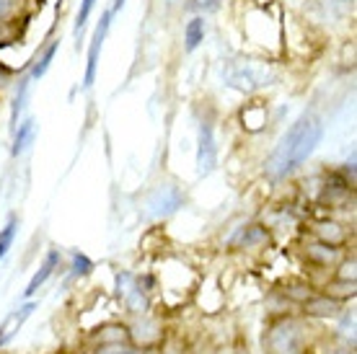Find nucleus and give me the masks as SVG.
I'll return each mask as SVG.
<instances>
[{"label":"nucleus","mask_w":357,"mask_h":354,"mask_svg":"<svg viewBox=\"0 0 357 354\" xmlns=\"http://www.w3.org/2000/svg\"><path fill=\"white\" fill-rule=\"evenodd\" d=\"M125 354H145V349H143V346H132V344H130L125 349Z\"/></svg>","instance_id":"nucleus-32"},{"label":"nucleus","mask_w":357,"mask_h":354,"mask_svg":"<svg viewBox=\"0 0 357 354\" xmlns=\"http://www.w3.org/2000/svg\"><path fill=\"white\" fill-rule=\"evenodd\" d=\"M13 75H16V70H13V68H8L6 62L0 60V91L6 88L10 80H13Z\"/></svg>","instance_id":"nucleus-29"},{"label":"nucleus","mask_w":357,"mask_h":354,"mask_svg":"<svg viewBox=\"0 0 357 354\" xmlns=\"http://www.w3.org/2000/svg\"><path fill=\"white\" fill-rule=\"evenodd\" d=\"M70 269H73V277H86L93 272V261H91L86 254L81 251H73L70 254Z\"/></svg>","instance_id":"nucleus-24"},{"label":"nucleus","mask_w":357,"mask_h":354,"mask_svg":"<svg viewBox=\"0 0 357 354\" xmlns=\"http://www.w3.org/2000/svg\"><path fill=\"white\" fill-rule=\"evenodd\" d=\"M340 337L344 339V346L355 349V313L352 310H340Z\"/></svg>","instance_id":"nucleus-21"},{"label":"nucleus","mask_w":357,"mask_h":354,"mask_svg":"<svg viewBox=\"0 0 357 354\" xmlns=\"http://www.w3.org/2000/svg\"><path fill=\"white\" fill-rule=\"evenodd\" d=\"M324 140V119L316 111H303L298 116L287 132L280 137L277 148L267 158L264 174L269 181H282V178L293 176L295 171H301L308 163L316 148Z\"/></svg>","instance_id":"nucleus-1"},{"label":"nucleus","mask_w":357,"mask_h":354,"mask_svg":"<svg viewBox=\"0 0 357 354\" xmlns=\"http://www.w3.org/2000/svg\"><path fill=\"white\" fill-rule=\"evenodd\" d=\"M16 236H18V217L10 215L8 222H6L3 231H0V264H3V259L8 256V251H10V246H13Z\"/></svg>","instance_id":"nucleus-20"},{"label":"nucleus","mask_w":357,"mask_h":354,"mask_svg":"<svg viewBox=\"0 0 357 354\" xmlns=\"http://www.w3.org/2000/svg\"><path fill=\"white\" fill-rule=\"evenodd\" d=\"M112 18H114V13L104 10L101 18H98L96 29H93V36H91L89 42V57H86V72H83V91H89L96 83L98 60H101V49H104V42H107L109 36V29H112Z\"/></svg>","instance_id":"nucleus-4"},{"label":"nucleus","mask_w":357,"mask_h":354,"mask_svg":"<svg viewBox=\"0 0 357 354\" xmlns=\"http://www.w3.org/2000/svg\"><path fill=\"white\" fill-rule=\"evenodd\" d=\"M305 259H308L313 266L329 269V266H337V261L342 259V248L316 240V243H311V246H305Z\"/></svg>","instance_id":"nucleus-9"},{"label":"nucleus","mask_w":357,"mask_h":354,"mask_svg":"<svg viewBox=\"0 0 357 354\" xmlns=\"http://www.w3.org/2000/svg\"><path fill=\"white\" fill-rule=\"evenodd\" d=\"M18 39V21H0V47Z\"/></svg>","instance_id":"nucleus-26"},{"label":"nucleus","mask_w":357,"mask_h":354,"mask_svg":"<svg viewBox=\"0 0 357 354\" xmlns=\"http://www.w3.org/2000/svg\"><path fill=\"white\" fill-rule=\"evenodd\" d=\"M24 18V0H0V21Z\"/></svg>","instance_id":"nucleus-23"},{"label":"nucleus","mask_w":357,"mask_h":354,"mask_svg":"<svg viewBox=\"0 0 357 354\" xmlns=\"http://www.w3.org/2000/svg\"><path fill=\"white\" fill-rule=\"evenodd\" d=\"M324 295H329V298H334V300L340 302H347L357 295V282H347V279L331 277V282L324 284Z\"/></svg>","instance_id":"nucleus-18"},{"label":"nucleus","mask_w":357,"mask_h":354,"mask_svg":"<svg viewBox=\"0 0 357 354\" xmlns=\"http://www.w3.org/2000/svg\"><path fill=\"white\" fill-rule=\"evenodd\" d=\"M93 344H132L130 341V326L125 323H107L93 334Z\"/></svg>","instance_id":"nucleus-15"},{"label":"nucleus","mask_w":357,"mask_h":354,"mask_svg":"<svg viewBox=\"0 0 357 354\" xmlns=\"http://www.w3.org/2000/svg\"><path fill=\"white\" fill-rule=\"evenodd\" d=\"M130 344H96L93 354H125V349Z\"/></svg>","instance_id":"nucleus-28"},{"label":"nucleus","mask_w":357,"mask_h":354,"mask_svg":"<svg viewBox=\"0 0 357 354\" xmlns=\"http://www.w3.org/2000/svg\"><path fill=\"white\" fill-rule=\"evenodd\" d=\"M187 10H195L197 16H213V13H218V10L223 8V0H189L187 6H184Z\"/></svg>","instance_id":"nucleus-22"},{"label":"nucleus","mask_w":357,"mask_h":354,"mask_svg":"<svg viewBox=\"0 0 357 354\" xmlns=\"http://www.w3.org/2000/svg\"><path fill=\"white\" fill-rule=\"evenodd\" d=\"M171 3H181V0H171Z\"/></svg>","instance_id":"nucleus-36"},{"label":"nucleus","mask_w":357,"mask_h":354,"mask_svg":"<svg viewBox=\"0 0 357 354\" xmlns=\"http://www.w3.org/2000/svg\"><path fill=\"white\" fill-rule=\"evenodd\" d=\"M187 202V194L184 189L176 184H158L151 194L145 197V213L153 220H161V217H169V215L178 213Z\"/></svg>","instance_id":"nucleus-3"},{"label":"nucleus","mask_w":357,"mask_h":354,"mask_svg":"<svg viewBox=\"0 0 357 354\" xmlns=\"http://www.w3.org/2000/svg\"><path fill=\"white\" fill-rule=\"evenodd\" d=\"M93 8H96V0H81V6H78V13H75V24H73V36H75V42H78V49H81L83 31H86L91 16H93Z\"/></svg>","instance_id":"nucleus-19"},{"label":"nucleus","mask_w":357,"mask_h":354,"mask_svg":"<svg viewBox=\"0 0 357 354\" xmlns=\"http://www.w3.org/2000/svg\"><path fill=\"white\" fill-rule=\"evenodd\" d=\"M301 308H303L305 318H337L340 310L344 308V302L334 300V298L324 293H313L311 298H305L301 302Z\"/></svg>","instance_id":"nucleus-8"},{"label":"nucleus","mask_w":357,"mask_h":354,"mask_svg":"<svg viewBox=\"0 0 357 354\" xmlns=\"http://www.w3.org/2000/svg\"><path fill=\"white\" fill-rule=\"evenodd\" d=\"M29 91H31V78H29V75H21V78H18V86H16L13 104H10V130L16 127L18 119H21V114H24V109H26Z\"/></svg>","instance_id":"nucleus-17"},{"label":"nucleus","mask_w":357,"mask_h":354,"mask_svg":"<svg viewBox=\"0 0 357 354\" xmlns=\"http://www.w3.org/2000/svg\"><path fill=\"white\" fill-rule=\"evenodd\" d=\"M337 279H347V282H357V272H355V266H357V261H355V256H349V259H340L337 261Z\"/></svg>","instance_id":"nucleus-25"},{"label":"nucleus","mask_w":357,"mask_h":354,"mask_svg":"<svg viewBox=\"0 0 357 354\" xmlns=\"http://www.w3.org/2000/svg\"><path fill=\"white\" fill-rule=\"evenodd\" d=\"M163 354V352H161ZM166 354H181V352H176V349H174V352H166Z\"/></svg>","instance_id":"nucleus-35"},{"label":"nucleus","mask_w":357,"mask_h":354,"mask_svg":"<svg viewBox=\"0 0 357 354\" xmlns=\"http://www.w3.org/2000/svg\"><path fill=\"white\" fill-rule=\"evenodd\" d=\"M267 354H305L308 352V334L305 326L293 316H282L267 328L264 337Z\"/></svg>","instance_id":"nucleus-2"},{"label":"nucleus","mask_w":357,"mask_h":354,"mask_svg":"<svg viewBox=\"0 0 357 354\" xmlns=\"http://www.w3.org/2000/svg\"><path fill=\"white\" fill-rule=\"evenodd\" d=\"M207 36V18L205 16H192L184 24V52L192 54L197 47L205 42Z\"/></svg>","instance_id":"nucleus-13"},{"label":"nucleus","mask_w":357,"mask_h":354,"mask_svg":"<svg viewBox=\"0 0 357 354\" xmlns=\"http://www.w3.org/2000/svg\"><path fill=\"white\" fill-rule=\"evenodd\" d=\"M34 308H36V302L29 300V302H24V305H21L18 310H13L8 318L3 321V326H0V346L6 344V341H8V339L13 337V334H16L18 328L24 326V321H26L29 316L34 313Z\"/></svg>","instance_id":"nucleus-12"},{"label":"nucleus","mask_w":357,"mask_h":354,"mask_svg":"<svg viewBox=\"0 0 357 354\" xmlns=\"http://www.w3.org/2000/svg\"><path fill=\"white\" fill-rule=\"evenodd\" d=\"M116 295L122 298L125 308L135 316H145L151 302H148V295L143 290V279H137L130 272H119L116 275Z\"/></svg>","instance_id":"nucleus-5"},{"label":"nucleus","mask_w":357,"mask_h":354,"mask_svg":"<svg viewBox=\"0 0 357 354\" xmlns=\"http://www.w3.org/2000/svg\"><path fill=\"white\" fill-rule=\"evenodd\" d=\"M145 354H161V349H155V346H151V349H145Z\"/></svg>","instance_id":"nucleus-33"},{"label":"nucleus","mask_w":357,"mask_h":354,"mask_svg":"<svg viewBox=\"0 0 357 354\" xmlns=\"http://www.w3.org/2000/svg\"><path fill=\"white\" fill-rule=\"evenodd\" d=\"M57 49H60V39H52L50 45L42 49V52L36 54V60L31 62V68H29V78H31V83H36V80H42L47 75V70L52 68L54 62V54H57Z\"/></svg>","instance_id":"nucleus-14"},{"label":"nucleus","mask_w":357,"mask_h":354,"mask_svg":"<svg viewBox=\"0 0 357 354\" xmlns=\"http://www.w3.org/2000/svg\"><path fill=\"white\" fill-rule=\"evenodd\" d=\"M313 233H316V240L329 243V246H344V240H347V231L342 228L340 222H334V220L316 222Z\"/></svg>","instance_id":"nucleus-16"},{"label":"nucleus","mask_w":357,"mask_h":354,"mask_svg":"<svg viewBox=\"0 0 357 354\" xmlns=\"http://www.w3.org/2000/svg\"><path fill=\"white\" fill-rule=\"evenodd\" d=\"M125 3H127V0H112V8H109V10H112V13H114V16H116L119 10L125 8Z\"/></svg>","instance_id":"nucleus-31"},{"label":"nucleus","mask_w":357,"mask_h":354,"mask_svg":"<svg viewBox=\"0 0 357 354\" xmlns=\"http://www.w3.org/2000/svg\"><path fill=\"white\" fill-rule=\"evenodd\" d=\"M269 240V231L264 225H257V222H251V225H243L238 228V233L233 236L231 246L233 248H259L261 243H267Z\"/></svg>","instance_id":"nucleus-11"},{"label":"nucleus","mask_w":357,"mask_h":354,"mask_svg":"<svg viewBox=\"0 0 357 354\" xmlns=\"http://www.w3.org/2000/svg\"><path fill=\"white\" fill-rule=\"evenodd\" d=\"M218 166V145H215V130L210 119L199 122V132H197V171L199 176L213 174Z\"/></svg>","instance_id":"nucleus-6"},{"label":"nucleus","mask_w":357,"mask_h":354,"mask_svg":"<svg viewBox=\"0 0 357 354\" xmlns=\"http://www.w3.org/2000/svg\"><path fill=\"white\" fill-rule=\"evenodd\" d=\"M326 3H349V0H326Z\"/></svg>","instance_id":"nucleus-34"},{"label":"nucleus","mask_w":357,"mask_h":354,"mask_svg":"<svg viewBox=\"0 0 357 354\" xmlns=\"http://www.w3.org/2000/svg\"><path fill=\"white\" fill-rule=\"evenodd\" d=\"M282 293H285V298H290V300H295L298 305H301L305 298H311L313 290L311 287H305V284H290V287H285Z\"/></svg>","instance_id":"nucleus-27"},{"label":"nucleus","mask_w":357,"mask_h":354,"mask_svg":"<svg viewBox=\"0 0 357 354\" xmlns=\"http://www.w3.org/2000/svg\"><path fill=\"white\" fill-rule=\"evenodd\" d=\"M60 264H63V254H60V248H50L47 251V256H45V261L39 264V269L34 272V277L29 279V284H26V290H24V298H34L36 293H39V287H45L47 284V279L60 269Z\"/></svg>","instance_id":"nucleus-7"},{"label":"nucleus","mask_w":357,"mask_h":354,"mask_svg":"<svg viewBox=\"0 0 357 354\" xmlns=\"http://www.w3.org/2000/svg\"><path fill=\"white\" fill-rule=\"evenodd\" d=\"M13 132V142H10V155L18 158L21 153H26V148L34 142L36 137V122L34 116H26V119H18V124L10 130Z\"/></svg>","instance_id":"nucleus-10"},{"label":"nucleus","mask_w":357,"mask_h":354,"mask_svg":"<svg viewBox=\"0 0 357 354\" xmlns=\"http://www.w3.org/2000/svg\"><path fill=\"white\" fill-rule=\"evenodd\" d=\"M324 354H355V349L352 346H337V349H329V352Z\"/></svg>","instance_id":"nucleus-30"}]
</instances>
